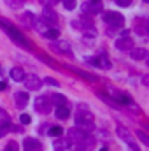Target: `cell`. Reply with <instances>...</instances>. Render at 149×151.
Masks as SVG:
<instances>
[{
	"label": "cell",
	"mask_w": 149,
	"mask_h": 151,
	"mask_svg": "<svg viewBox=\"0 0 149 151\" xmlns=\"http://www.w3.org/2000/svg\"><path fill=\"white\" fill-rule=\"evenodd\" d=\"M104 21L111 28H121L125 23V16L119 12H114V11H107V12H104Z\"/></svg>",
	"instance_id": "obj_3"
},
{
	"label": "cell",
	"mask_w": 149,
	"mask_h": 151,
	"mask_svg": "<svg viewBox=\"0 0 149 151\" xmlns=\"http://www.w3.org/2000/svg\"><path fill=\"white\" fill-rule=\"evenodd\" d=\"M34 21H35V16H34L32 12H23V16H21V23H23L25 28H32Z\"/></svg>",
	"instance_id": "obj_18"
},
{
	"label": "cell",
	"mask_w": 149,
	"mask_h": 151,
	"mask_svg": "<svg viewBox=\"0 0 149 151\" xmlns=\"http://www.w3.org/2000/svg\"><path fill=\"white\" fill-rule=\"evenodd\" d=\"M100 151H109L107 148H100Z\"/></svg>",
	"instance_id": "obj_40"
},
{
	"label": "cell",
	"mask_w": 149,
	"mask_h": 151,
	"mask_svg": "<svg viewBox=\"0 0 149 151\" xmlns=\"http://www.w3.org/2000/svg\"><path fill=\"white\" fill-rule=\"evenodd\" d=\"M56 2H58V0H40V4H42L44 7H53V5H56Z\"/></svg>",
	"instance_id": "obj_35"
},
{
	"label": "cell",
	"mask_w": 149,
	"mask_h": 151,
	"mask_svg": "<svg viewBox=\"0 0 149 151\" xmlns=\"http://www.w3.org/2000/svg\"><path fill=\"white\" fill-rule=\"evenodd\" d=\"M130 56H132V60H135V62L146 60V58H148V49H146V47H132V49H130Z\"/></svg>",
	"instance_id": "obj_13"
},
{
	"label": "cell",
	"mask_w": 149,
	"mask_h": 151,
	"mask_svg": "<svg viewBox=\"0 0 149 151\" xmlns=\"http://www.w3.org/2000/svg\"><path fill=\"white\" fill-rule=\"evenodd\" d=\"M42 37L49 39V40H56V39L60 37V32H58L56 28H47V30L42 34Z\"/></svg>",
	"instance_id": "obj_24"
},
{
	"label": "cell",
	"mask_w": 149,
	"mask_h": 151,
	"mask_svg": "<svg viewBox=\"0 0 149 151\" xmlns=\"http://www.w3.org/2000/svg\"><path fill=\"white\" fill-rule=\"evenodd\" d=\"M116 4L121 5V7H130L132 5V0H116Z\"/></svg>",
	"instance_id": "obj_36"
},
{
	"label": "cell",
	"mask_w": 149,
	"mask_h": 151,
	"mask_svg": "<svg viewBox=\"0 0 149 151\" xmlns=\"http://www.w3.org/2000/svg\"><path fill=\"white\" fill-rule=\"evenodd\" d=\"M51 49L53 51H56V53H62V55H67V56H72V51H70V46H69V42H65V40H53L51 42Z\"/></svg>",
	"instance_id": "obj_6"
},
{
	"label": "cell",
	"mask_w": 149,
	"mask_h": 151,
	"mask_svg": "<svg viewBox=\"0 0 149 151\" xmlns=\"http://www.w3.org/2000/svg\"><path fill=\"white\" fill-rule=\"evenodd\" d=\"M144 2H149V0H144Z\"/></svg>",
	"instance_id": "obj_43"
},
{
	"label": "cell",
	"mask_w": 149,
	"mask_h": 151,
	"mask_svg": "<svg viewBox=\"0 0 149 151\" xmlns=\"http://www.w3.org/2000/svg\"><path fill=\"white\" fill-rule=\"evenodd\" d=\"M49 100H51V104H56L58 107H60V106H67V99H65L63 95H60V93H53Z\"/></svg>",
	"instance_id": "obj_21"
},
{
	"label": "cell",
	"mask_w": 149,
	"mask_h": 151,
	"mask_svg": "<svg viewBox=\"0 0 149 151\" xmlns=\"http://www.w3.org/2000/svg\"><path fill=\"white\" fill-rule=\"evenodd\" d=\"M72 27H75V28H90V27H93V21L86 19V18H77V19L72 21Z\"/></svg>",
	"instance_id": "obj_17"
},
{
	"label": "cell",
	"mask_w": 149,
	"mask_h": 151,
	"mask_svg": "<svg viewBox=\"0 0 149 151\" xmlns=\"http://www.w3.org/2000/svg\"><path fill=\"white\" fill-rule=\"evenodd\" d=\"M51 137H60L63 134V128L62 127H49V132H47Z\"/></svg>",
	"instance_id": "obj_25"
},
{
	"label": "cell",
	"mask_w": 149,
	"mask_h": 151,
	"mask_svg": "<svg viewBox=\"0 0 149 151\" xmlns=\"http://www.w3.org/2000/svg\"><path fill=\"white\" fill-rule=\"evenodd\" d=\"M42 19H44L46 23L56 25V23H58V14L53 11V7H44V11H42Z\"/></svg>",
	"instance_id": "obj_11"
},
{
	"label": "cell",
	"mask_w": 149,
	"mask_h": 151,
	"mask_svg": "<svg viewBox=\"0 0 149 151\" xmlns=\"http://www.w3.org/2000/svg\"><path fill=\"white\" fill-rule=\"evenodd\" d=\"M56 118L58 119H67L69 116H70V109L67 107V106H60V107H56Z\"/></svg>",
	"instance_id": "obj_20"
},
{
	"label": "cell",
	"mask_w": 149,
	"mask_h": 151,
	"mask_svg": "<svg viewBox=\"0 0 149 151\" xmlns=\"http://www.w3.org/2000/svg\"><path fill=\"white\" fill-rule=\"evenodd\" d=\"M32 28H35L39 34H44V32H46V30H47L49 27H47V23H46L44 19H37V18H35V21H34Z\"/></svg>",
	"instance_id": "obj_22"
},
{
	"label": "cell",
	"mask_w": 149,
	"mask_h": 151,
	"mask_svg": "<svg viewBox=\"0 0 149 151\" xmlns=\"http://www.w3.org/2000/svg\"><path fill=\"white\" fill-rule=\"evenodd\" d=\"M75 125L84 128V130L93 128V114L90 113V107L86 104H79L77 113H75Z\"/></svg>",
	"instance_id": "obj_2"
},
{
	"label": "cell",
	"mask_w": 149,
	"mask_h": 151,
	"mask_svg": "<svg viewBox=\"0 0 149 151\" xmlns=\"http://www.w3.org/2000/svg\"><path fill=\"white\" fill-rule=\"evenodd\" d=\"M25 86H27V90H40V86H42V81H40V77L35 74H30V76H25Z\"/></svg>",
	"instance_id": "obj_9"
},
{
	"label": "cell",
	"mask_w": 149,
	"mask_h": 151,
	"mask_svg": "<svg viewBox=\"0 0 149 151\" xmlns=\"http://www.w3.org/2000/svg\"><path fill=\"white\" fill-rule=\"evenodd\" d=\"M70 70H72V72H75L77 76H81V77H84V79H88V81H91V83H95V81H97V76H91L90 72L79 70V69H75V67H70Z\"/></svg>",
	"instance_id": "obj_23"
},
{
	"label": "cell",
	"mask_w": 149,
	"mask_h": 151,
	"mask_svg": "<svg viewBox=\"0 0 149 151\" xmlns=\"http://www.w3.org/2000/svg\"><path fill=\"white\" fill-rule=\"evenodd\" d=\"M51 100L49 97H37L35 99V111L37 113H42V114H47L51 111Z\"/></svg>",
	"instance_id": "obj_7"
},
{
	"label": "cell",
	"mask_w": 149,
	"mask_h": 151,
	"mask_svg": "<svg viewBox=\"0 0 149 151\" xmlns=\"http://www.w3.org/2000/svg\"><path fill=\"white\" fill-rule=\"evenodd\" d=\"M23 151H44V148H42V144L39 142L37 139L27 137L23 141Z\"/></svg>",
	"instance_id": "obj_10"
},
{
	"label": "cell",
	"mask_w": 149,
	"mask_h": 151,
	"mask_svg": "<svg viewBox=\"0 0 149 151\" xmlns=\"http://www.w3.org/2000/svg\"><path fill=\"white\" fill-rule=\"evenodd\" d=\"M81 11L84 14H98L102 12V4L100 2H93V0H88L81 5Z\"/></svg>",
	"instance_id": "obj_5"
},
{
	"label": "cell",
	"mask_w": 149,
	"mask_h": 151,
	"mask_svg": "<svg viewBox=\"0 0 149 151\" xmlns=\"http://www.w3.org/2000/svg\"><path fill=\"white\" fill-rule=\"evenodd\" d=\"M88 137V132L81 127H74L72 130H69V142H84Z\"/></svg>",
	"instance_id": "obj_4"
},
{
	"label": "cell",
	"mask_w": 149,
	"mask_h": 151,
	"mask_svg": "<svg viewBox=\"0 0 149 151\" xmlns=\"http://www.w3.org/2000/svg\"><path fill=\"white\" fill-rule=\"evenodd\" d=\"M116 47L119 51H130L133 47V40L130 37H119V39H116Z\"/></svg>",
	"instance_id": "obj_12"
},
{
	"label": "cell",
	"mask_w": 149,
	"mask_h": 151,
	"mask_svg": "<svg viewBox=\"0 0 149 151\" xmlns=\"http://www.w3.org/2000/svg\"><path fill=\"white\" fill-rule=\"evenodd\" d=\"M19 121H21V125H28V123L32 121V118H30L28 114H21V116H19Z\"/></svg>",
	"instance_id": "obj_34"
},
{
	"label": "cell",
	"mask_w": 149,
	"mask_h": 151,
	"mask_svg": "<svg viewBox=\"0 0 149 151\" xmlns=\"http://www.w3.org/2000/svg\"><path fill=\"white\" fill-rule=\"evenodd\" d=\"M44 83H46V84H49V86H60V83H58L56 79H53V77H46V79H44Z\"/></svg>",
	"instance_id": "obj_33"
},
{
	"label": "cell",
	"mask_w": 149,
	"mask_h": 151,
	"mask_svg": "<svg viewBox=\"0 0 149 151\" xmlns=\"http://www.w3.org/2000/svg\"><path fill=\"white\" fill-rule=\"evenodd\" d=\"M23 2H25V0H5V4H7L11 9H19V7L23 5Z\"/></svg>",
	"instance_id": "obj_26"
},
{
	"label": "cell",
	"mask_w": 149,
	"mask_h": 151,
	"mask_svg": "<svg viewBox=\"0 0 149 151\" xmlns=\"http://www.w3.org/2000/svg\"><path fill=\"white\" fill-rule=\"evenodd\" d=\"M135 135L142 141V144H149V137L146 135V132H144V130H135Z\"/></svg>",
	"instance_id": "obj_27"
},
{
	"label": "cell",
	"mask_w": 149,
	"mask_h": 151,
	"mask_svg": "<svg viewBox=\"0 0 149 151\" xmlns=\"http://www.w3.org/2000/svg\"><path fill=\"white\" fill-rule=\"evenodd\" d=\"M0 28H2L4 32H7V35L12 39L16 44L23 46L25 49H30V42L25 39V35H23V34H21V32H19L11 21H9V19H5V18H2V16H0Z\"/></svg>",
	"instance_id": "obj_1"
},
{
	"label": "cell",
	"mask_w": 149,
	"mask_h": 151,
	"mask_svg": "<svg viewBox=\"0 0 149 151\" xmlns=\"http://www.w3.org/2000/svg\"><path fill=\"white\" fill-rule=\"evenodd\" d=\"M5 88H7V84H5V83H4V81H0V91H4V90H5Z\"/></svg>",
	"instance_id": "obj_39"
},
{
	"label": "cell",
	"mask_w": 149,
	"mask_h": 151,
	"mask_svg": "<svg viewBox=\"0 0 149 151\" xmlns=\"http://www.w3.org/2000/svg\"><path fill=\"white\" fill-rule=\"evenodd\" d=\"M112 95H114V100H116L117 104H123V106H132V104H133L132 99H130L128 95H125V93H119V91H114V90H112Z\"/></svg>",
	"instance_id": "obj_16"
},
{
	"label": "cell",
	"mask_w": 149,
	"mask_h": 151,
	"mask_svg": "<svg viewBox=\"0 0 149 151\" xmlns=\"http://www.w3.org/2000/svg\"><path fill=\"white\" fill-rule=\"evenodd\" d=\"M56 151H65V150H56Z\"/></svg>",
	"instance_id": "obj_41"
},
{
	"label": "cell",
	"mask_w": 149,
	"mask_h": 151,
	"mask_svg": "<svg viewBox=\"0 0 149 151\" xmlns=\"http://www.w3.org/2000/svg\"><path fill=\"white\" fill-rule=\"evenodd\" d=\"M25 70H23V69H21V67H14V69H11V77H12V79H14V81H18V83H19V81H23V79H25Z\"/></svg>",
	"instance_id": "obj_19"
},
{
	"label": "cell",
	"mask_w": 149,
	"mask_h": 151,
	"mask_svg": "<svg viewBox=\"0 0 149 151\" xmlns=\"http://www.w3.org/2000/svg\"><path fill=\"white\" fill-rule=\"evenodd\" d=\"M39 58H40V60H44V62H46V65H51L53 69H56V63H54L51 58H47L46 55H39Z\"/></svg>",
	"instance_id": "obj_31"
},
{
	"label": "cell",
	"mask_w": 149,
	"mask_h": 151,
	"mask_svg": "<svg viewBox=\"0 0 149 151\" xmlns=\"http://www.w3.org/2000/svg\"><path fill=\"white\" fill-rule=\"evenodd\" d=\"M86 62H88L90 65H93V67H97V58H86Z\"/></svg>",
	"instance_id": "obj_37"
},
{
	"label": "cell",
	"mask_w": 149,
	"mask_h": 151,
	"mask_svg": "<svg viewBox=\"0 0 149 151\" xmlns=\"http://www.w3.org/2000/svg\"><path fill=\"white\" fill-rule=\"evenodd\" d=\"M28 100H30V97H28L27 91H18V93L14 95V102H16V106H18L19 109H23V107L28 104Z\"/></svg>",
	"instance_id": "obj_14"
},
{
	"label": "cell",
	"mask_w": 149,
	"mask_h": 151,
	"mask_svg": "<svg viewBox=\"0 0 149 151\" xmlns=\"http://www.w3.org/2000/svg\"><path fill=\"white\" fill-rule=\"evenodd\" d=\"M93 2H100V0H93Z\"/></svg>",
	"instance_id": "obj_42"
},
{
	"label": "cell",
	"mask_w": 149,
	"mask_h": 151,
	"mask_svg": "<svg viewBox=\"0 0 149 151\" xmlns=\"http://www.w3.org/2000/svg\"><path fill=\"white\" fill-rule=\"evenodd\" d=\"M5 151H19V146H18V142H14V141H11L7 146H5Z\"/></svg>",
	"instance_id": "obj_32"
},
{
	"label": "cell",
	"mask_w": 149,
	"mask_h": 151,
	"mask_svg": "<svg viewBox=\"0 0 149 151\" xmlns=\"http://www.w3.org/2000/svg\"><path fill=\"white\" fill-rule=\"evenodd\" d=\"M97 67H100V69H104V70H107V69L112 67L111 60H109V56H107L105 53H100V55L97 56Z\"/></svg>",
	"instance_id": "obj_15"
},
{
	"label": "cell",
	"mask_w": 149,
	"mask_h": 151,
	"mask_svg": "<svg viewBox=\"0 0 149 151\" xmlns=\"http://www.w3.org/2000/svg\"><path fill=\"white\" fill-rule=\"evenodd\" d=\"M130 150H132V151H140V150H139V146H137V144H130Z\"/></svg>",
	"instance_id": "obj_38"
},
{
	"label": "cell",
	"mask_w": 149,
	"mask_h": 151,
	"mask_svg": "<svg viewBox=\"0 0 149 151\" xmlns=\"http://www.w3.org/2000/svg\"><path fill=\"white\" fill-rule=\"evenodd\" d=\"M63 2V7L67 9V11H72V9H75V0H62Z\"/></svg>",
	"instance_id": "obj_30"
},
{
	"label": "cell",
	"mask_w": 149,
	"mask_h": 151,
	"mask_svg": "<svg viewBox=\"0 0 149 151\" xmlns=\"http://www.w3.org/2000/svg\"><path fill=\"white\" fill-rule=\"evenodd\" d=\"M84 37H86V39H95V37H97V30H95V27L84 28Z\"/></svg>",
	"instance_id": "obj_28"
},
{
	"label": "cell",
	"mask_w": 149,
	"mask_h": 151,
	"mask_svg": "<svg viewBox=\"0 0 149 151\" xmlns=\"http://www.w3.org/2000/svg\"><path fill=\"white\" fill-rule=\"evenodd\" d=\"M116 134H117V137H119L123 142H126L128 146H130V144H135V141H133V135H132V132H130L126 127H123V125H117V128H116Z\"/></svg>",
	"instance_id": "obj_8"
},
{
	"label": "cell",
	"mask_w": 149,
	"mask_h": 151,
	"mask_svg": "<svg viewBox=\"0 0 149 151\" xmlns=\"http://www.w3.org/2000/svg\"><path fill=\"white\" fill-rule=\"evenodd\" d=\"M98 97H100L104 102H107L109 106H112V107H117V102H116V100H112L111 97H107V95H104V93H98Z\"/></svg>",
	"instance_id": "obj_29"
}]
</instances>
